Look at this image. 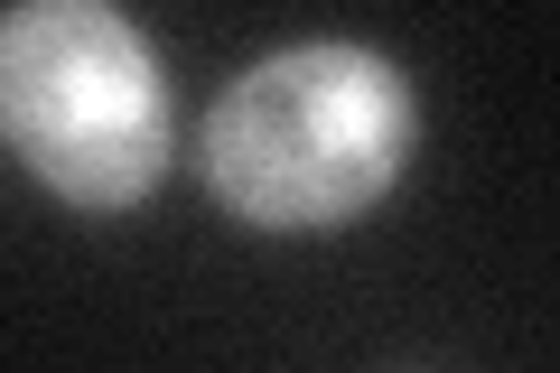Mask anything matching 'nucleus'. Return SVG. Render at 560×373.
I'll list each match as a JSON object with an SVG mask.
<instances>
[{"mask_svg":"<svg viewBox=\"0 0 560 373\" xmlns=\"http://www.w3.org/2000/svg\"><path fill=\"white\" fill-rule=\"evenodd\" d=\"M0 131L66 206H131L168 168L160 57L113 0L0 10Z\"/></svg>","mask_w":560,"mask_h":373,"instance_id":"f03ea898","label":"nucleus"},{"mask_svg":"<svg viewBox=\"0 0 560 373\" xmlns=\"http://www.w3.org/2000/svg\"><path fill=\"white\" fill-rule=\"evenodd\" d=\"M420 103L374 47H280L206 113L197 168L253 234H327L411 168Z\"/></svg>","mask_w":560,"mask_h":373,"instance_id":"f257e3e1","label":"nucleus"}]
</instances>
